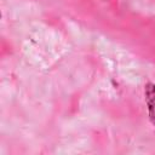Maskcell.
<instances>
[{"label": "cell", "mask_w": 155, "mask_h": 155, "mask_svg": "<svg viewBox=\"0 0 155 155\" xmlns=\"http://www.w3.org/2000/svg\"><path fill=\"white\" fill-rule=\"evenodd\" d=\"M145 99L149 109L150 120L155 125V85L148 84L145 86Z\"/></svg>", "instance_id": "obj_1"}]
</instances>
